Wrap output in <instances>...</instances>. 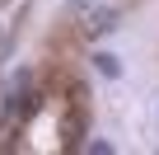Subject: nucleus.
Masks as SVG:
<instances>
[{
	"mask_svg": "<svg viewBox=\"0 0 159 155\" xmlns=\"http://www.w3.org/2000/svg\"><path fill=\"white\" fill-rule=\"evenodd\" d=\"M84 118H89L84 104H70V118H66V127H61V146H66V150L80 146V136H84Z\"/></svg>",
	"mask_w": 159,
	"mask_h": 155,
	"instance_id": "1",
	"label": "nucleus"
},
{
	"mask_svg": "<svg viewBox=\"0 0 159 155\" xmlns=\"http://www.w3.org/2000/svg\"><path fill=\"white\" fill-rule=\"evenodd\" d=\"M98 70H103V75H122V66H117L112 52H98Z\"/></svg>",
	"mask_w": 159,
	"mask_h": 155,
	"instance_id": "2",
	"label": "nucleus"
},
{
	"mask_svg": "<svg viewBox=\"0 0 159 155\" xmlns=\"http://www.w3.org/2000/svg\"><path fill=\"white\" fill-rule=\"evenodd\" d=\"M38 108H42V94H24V122H28Z\"/></svg>",
	"mask_w": 159,
	"mask_h": 155,
	"instance_id": "3",
	"label": "nucleus"
}]
</instances>
